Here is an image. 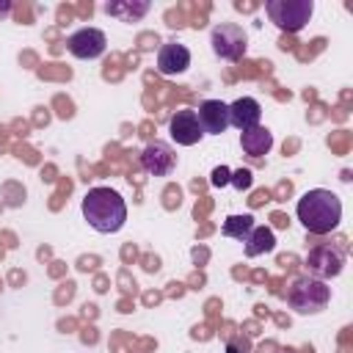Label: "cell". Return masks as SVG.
<instances>
[{
    "label": "cell",
    "mask_w": 353,
    "mask_h": 353,
    "mask_svg": "<svg viewBox=\"0 0 353 353\" xmlns=\"http://www.w3.org/2000/svg\"><path fill=\"white\" fill-rule=\"evenodd\" d=\"M251 229H254V215H248V212L245 215H229L223 221V226H221L223 237H232V240H240V243L248 240Z\"/></svg>",
    "instance_id": "obj_16"
},
{
    "label": "cell",
    "mask_w": 353,
    "mask_h": 353,
    "mask_svg": "<svg viewBox=\"0 0 353 353\" xmlns=\"http://www.w3.org/2000/svg\"><path fill=\"white\" fill-rule=\"evenodd\" d=\"M83 218L99 234H113L127 221V204L113 188H91L83 196Z\"/></svg>",
    "instance_id": "obj_2"
},
{
    "label": "cell",
    "mask_w": 353,
    "mask_h": 353,
    "mask_svg": "<svg viewBox=\"0 0 353 353\" xmlns=\"http://www.w3.org/2000/svg\"><path fill=\"white\" fill-rule=\"evenodd\" d=\"M259 119H262V105L254 97H240V99H234L229 105V124L237 127L240 132L256 127Z\"/></svg>",
    "instance_id": "obj_12"
},
{
    "label": "cell",
    "mask_w": 353,
    "mask_h": 353,
    "mask_svg": "<svg viewBox=\"0 0 353 353\" xmlns=\"http://www.w3.org/2000/svg\"><path fill=\"white\" fill-rule=\"evenodd\" d=\"M152 3L146 0H135V3H105V14L110 17H119L121 22H138L149 14Z\"/></svg>",
    "instance_id": "obj_14"
},
{
    "label": "cell",
    "mask_w": 353,
    "mask_h": 353,
    "mask_svg": "<svg viewBox=\"0 0 353 353\" xmlns=\"http://www.w3.org/2000/svg\"><path fill=\"white\" fill-rule=\"evenodd\" d=\"M8 11H11V3H8V0H3V3H0V17H6Z\"/></svg>",
    "instance_id": "obj_19"
},
{
    "label": "cell",
    "mask_w": 353,
    "mask_h": 353,
    "mask_svg": "<svg viewBox=\"0 0 353 353\" xmlns=\"http://www.w3.org/2000/svg\"><path fill=\"white\" fill-rule=\"evenodd\" d=\"M342 265H345V248L334 245V243H317L306 254V270H309V276H314L320 281L339 276Z\"/></svg>",
    "instance_id": "obj_6"
},
{
    "label": "cell",
    "mask_w": 353,
    "mask_h": 353,
    "mask_svg": "<svg viewBox=\"0 0 353 353\" xmlns=\"http://www.w3.org/2000/svg\"><path fill=\"white\" fill-rule=\"evenodd\" d=\"M168 132L179 146H193V143H199L204 138L201 124L196 119V110H176L171 116V121H168Z\"/></svg>",
    "instance_id": "obj_10"
},
{
    "label": "cell",
    "mask_w": 353,
    "mask_h": 353,
    "mask_svg": "<svg viewBox=\"0 0 353 353\" xmlns=\"http://www.w3.org/2000/svg\"><path fill=\"white\" fill-rule=\"evenodd\" d=\"M265 11H268L270 22H273L279 30L298 33V30L312 19L314 3H312V0H268V3H265Z\"/></svg>",
    "instance_id": "obj_4"
},
{
    "label": "cell",
    "mask_w": 353,
    "mask_h": 353,
    "mask_svg": "<svg viewBox=\"0 0 353 353\" xmlns=\"http://www.w3.org/2000/svg\"><path fill=\"white\" fill-rule=\"evenodd\" d=\"M188 66H190V50L185 44L168 41L157 50V72L160 74L174 77V74H182Z\"/></svg>",
    "instance_id": "obj_11"
},
{
    "label": "cell",
    "mask_w": 353,
    "mask_h": 353,
    "mask_svg": "<svg viewBox=\"0 0 353 353\" xmlns=\"http://www.w3.org/2000/svg\"><path fill=\"white\" fill-rule=\"evenodd\" d=\"M295 212L309 234H331L342 221V201L325 188H312L298 199Z\"/></svg>",
    "instance_id": "obj_1"
},
{
    "label": "cell",
    "mask_w": 353,
    "mask_h": 353,
    "mask_svg": "<svg viewBox=\"0 0 353 353\" xmlns=\"http://www.w3.org/2000/svg\"><path fill=\"white\" fill-rule=\"evenodd\" d=\"M240 146H243V152H245L248 157H262V154H268L270 146H273V132H270L268 127L256 124V127L240 132Z\"/></svg>",
    "instance_id": "obj_13"
},
{
    "label": "cell",
    "mask_w": 353,
    "mask_h": 353,
    "mask_svg": "<svg viewBox=\"0 0 353 353\" xmlns=\"http://www.w3.org/2000/svg\"><path fill=\"white\" fill-rule=\"evenodd\" d=\"M229 176H232V171H229L226 165H218V168L212 171V176H210V182H212L215 188H223V185H229Z\"/></svg>",
    "instance_id": "obj_18"
},
{
    "label": "cell",
    "mask_w": 353,
    "mask_h": 353,
    "mask_svg": "<svg viewBox=\"0 0 353 353\" xmlns=\"http://www.w3.org/2000/svg\"><path fill=\"white\" fill-rule=\"evenodd\" d=\"M328 301H331V287L314 276H301L287 290V303L298 314H317L328 306Z\"/></svg>",
    "instance_id": "obj_3"
},
{
    "label": "cell",
    "mask_w": 353,
    "mask_h": 353,
    "mask_svg": "<svg viewBox=\"0 0 353 353\" xmlns=\"http://www.w3.org/2000/svg\"><path fill=\"white\" fill-rule=\"evenodd\" d=\"M210 44H212V52L221 58V61H240L248 50V36L240 25L234 22H221L212 28L210 33Z\"/></svg>",
    "instance_id": "obj_5"
},
{
    "label": "cell",
    "mask_w": 353,
    "mask_h": 353,
    "mask_svg": "<svg viewBox=\"0 0 353 353\" xmlns=\"http://www.w3.org/2000/svg\"><path fill=\"white\" fill-rule=\"evenodd\" d=\"M141 165L152 176H168L174 171V165H176V154L165 141H152L141 152Z\"/></svg>",
    "instance_id": "obj_8"
},
{
    "label": "cell",
    "mask_w": 353,
    "mask_h": 353,
    "mask_svg": "<svg viewBox=\"0 0 353 353\" xmlns=\"http://www.w3.org/2000/svg\"><path fill=\"white\" fill-rule=\"evenodd\" d=\"M105 47H108V39H105V33H102L99 28H80V30H74V33L66 39V50H69L74 58H80V61H94V58H99V55L105 52Z\"/></svg>",
    "instance_id": "obj_7"
},
{
    "label": "cell",
    "mask_w": 353,
    "mask_h": 353,
    "mask_svg": "<svg viewBox=\"0 0 353 353\" xmlns=\"http://www.w3.org/2000/svg\"><path fill=\"white\" fill-rule=\"evenodd\" d=\"M196 119L204 135H221L229 127V105L221 99H204L196 110Z\"/></svg>",
    "instance_id": "obj_9"
},
{
    "label": "cell",
    "mask_w": 353,
    "mask_h": 353,
    "mask_svg": "<svg viewBox=\"0 0 353 353\" xmlns=\"http://www.w3.org/2000/svg\"><path fill=\"white\" fill-rule=\"evenodd\" d=\"M251 182H254V176H251V171H248V168H240V171H234V174L229 176V185H234L237 190H248V188H251Z\"/></svg>",
    "instance_id": "obj_17"
},
{
    "label": "cell",
    "mask_w": 353,
    "mask_h": 353,
    "mask_svg": "<svg viewBox=\"0 0 353 353\" xmlns=\"http://www.w3.org/2000/svg\"><path fill=\"white\" fill-rule=\"evenodd\" d=\"M276 248V234H273V229H268V226H254L251 229V234H248V240H245V256H259V254H268V251H273Z\"/></svg>",
    "instance_id": "obj_15"
}]
</instances>
